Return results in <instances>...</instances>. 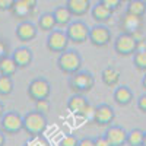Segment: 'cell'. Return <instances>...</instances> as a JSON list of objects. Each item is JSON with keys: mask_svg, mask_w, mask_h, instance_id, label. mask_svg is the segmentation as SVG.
Here are the masks:
<instances>
[{"mask_svg": "<svg viewBox=\"0 0 146 146\" xmlns=\"http://www.w3.org/2000/svg\"><path fill=\"white\" fill-rule=\"evenodd\" d=\"M82 64H83V58H82L80 53L78 50H75V48H67V50L58 54L57 67L60 72L67 76L82 70Z\"/></svg>", "mask_w": 146, "mask_h": 146, "instance_id": "obj_1", "label": "cell"}, {"mask_svg": "<svg viewBox=\"0 0 146 146\" xmlns=\"http://www.w3.org/2000/svg\"><path fill=\"white\" fill-rule=\"evenodd\" d=\"M47 126L48 121L45 114L36 111V110L28 111L23 115V131L31 137H40L41 135H44Z\"/></svg>", "mask_w": 146, "mask_h": 146, "instance_id": "obj_2", "label": "cell"}, {"mask_svg": "<svg viewBox=\"0 0 146 146\" xmlns=\"http://www.w3.org/2000/svg\"><path fill=\"white\" fill-rule=\"evenodd\" d=\"M69 86L73 94H88L95 86V76L88 70H79L70 75Z\"/></svg>", "mask_w": 146, "mask_h": 146, "instance_id": "obj_3", "label": "cell"}, {"mask_svg": "<svg viewBox=\"0 0 146 146\" xmlns=\"http://www.w3.org/2000/svg\"><path fill=\"white\" fill-rule=\"evenodd\" d=\"M113 48H114V51L121 56V57H129V56H133L136 51H137V48H139V44L135 41V38L127 34V32H121L118 34L114 41H113Z\"/></svg>", "mask_w": 146, "mask_h": 146, "instance_id": "obj_4", "label": "cell"}, {"mask_svg": "<svg viewBox=\"0 0 146 146\" xmlns=\"http://www.w3.org/2000/svg\"><path fill=\"white\" fill-rule=\"evenodd\" d=\"M27 95L34 102L38 100L50 98L51 95V85L45 78H35L32 79L27 86Z\"/></svg>", "mask_w": 146, "mask_h": 146, "instance_id": "obj_5", "label": "cell"}, {"mask_svg": "<svg viewBox=\"0 0 146 146\" xmlns=\"http://www.w3.org/2000/svg\"><path fill=\"white\" fill-rule=\"evenodd\" d=\"M113 41V34L105 23H95L89 28V42L96 48H104Z\"/></svg>", "mask_w": 146, "mask_h": 146, "instance_id": "obj_6", "label": "cell"}, {"mask_svg": "<svg viewBox=\"0 0 146 146\" xmlns=\"http://www.w3.org/2000/svg\"><path fill=\"white\" fill-rule=\"evenodd\" d=\"M0 130L5 135H18L23 130V115L18 111H6L0 118Z\"/></svg>", "mask_w": 146, "mask_h": 146, "instance_id": "obj_7", "label": "cell"}, {"mask_svg": "<svg viewBox=\"0 0 146 146\" xmlns=\"http://www.w3.org/2000/svg\"><path fill=\"white\" fill-rule=\"evenodd\" d=\"M64 31L67 34L69 41L73 44H83L89 41V27L80 19L72 21Z\"/></svg>", "mask_w": 146, "mask_h": 146, "instance_id": "obj_8", "label": "cell"}, {"mask_svg": "<svg viewBox=\"0 0 146 146\" xmlns=\"http://www.w3.org/2000/svg\"><path fill=\"white\" fill-rule=\"evenodd\" d=\"M69 38H67V34L64 29L62 28H56L53 31L48 32V36H47V41H45V45H47V50L51 51V53H63L64 50H67V45H69Z\"/></svg>", "mask_w": 146, "mask_h": 146, "instance_id": "obj_9", "label": "cell"}, {"mask_svg": "<svg viewBox=\"0 0 146 146\" xmlns=\"http://www.w3.org/2000/svg\"><path fill=\"white\" fill-rule=\"evenodd\" d=\"M67 110L76 117H88L89 111H92V107L89 100L85 96V94H73L67 100Z\"/></svg>", "mask_w": 146, "mask_h": 146, "instance_id": "obj_10", "label": "cell"}, {"mask_svg": "<svg viewBox=\"0 0 146 146\" xmlns=\"http://www.w3.org/2000/svg\"><path fill=\"white\" fill-rule=\"evenodd\" d=\"M115 118V111L111 105H108L105 102L96 105L92 110V121L96 126L107 127L110 124H113V121Z\"/></svg>", "mask_w": 146, "mask_h": 146, "instance_id": "obj_11", "label": "cell"}, {"mask_svg": "<svg viewBox=\"0 0 146 146\" xmlns=\"http://www.w3.org/2000/svg\"><path fill=\"white\" fill-rule=\"evenodd\" d=\"M104 136L108 140L110 146H124L127 145V130L123 126L110 124L107 126Z\"/></svg>", "mask_w": 146, "mask_h": 146, "instance_id": "obj_12", "label": "cell"}, {"mask_svg": "<svg viewBox=\"0 0 146 146\" xmlns=\"http://www.w3.org/2000/svg\"><path fill=\"white\" fill-rule=\"evenodd\" d=\"M38 27L35 25L34 22L31 21H21L16 28H15V35L16 38L22 42H31L36 38V35H38Z\"/></svg>", "mask_w": 146, "mask_h": 146, "instance_id": "obj_13", "label": "cell"}, {"mask_svg": "<svg viewBox=\"0 0 146 146\" xmlns=\"http://www.w3.org/2000/svg\"><path fill=\"white\" fill-rule=\"evenodd\" d=\"M12 58L15 60V63L19 69H27L32 64V60H34V53L29 47H18L16 50H13V53L10 54Z\"/></svg>", "mask_w": 146, "mask_h": 146, "instance_id": "obj_14", "label": "cell"}, {"mask_svg": "<svg viewBox=\"0 0 146 146\" xmlns=\"http://www.w3.org/2000/svg\"><path fill=\"white\" fill-rule=\"evenodd\" d=\"M143 18L140 16H135V15H130V13H126L121 16L120 19V29L121 32H127V34H131L137 29H143Z\"/></svg>", "mask_w": 146, "mask_h": 146, "instance_id": "obj_15", "label": "cell"}, {"mask_svg": "<svg viewBox=\"0 0 146 146\" xmlns=\"http://www.w3.org/2000/svg\"><path fill=\"white\" fill-rule=\"evenodd\" d=\"M89 13H91V18L95 21V23H107L111 21V18L114 15V10L110 9L108 6H105L104 3L98 2L96 5L92 6Z\"/></svg>", "mask_w": 146, "mask_h": 146, "instance_id": "obj_16", "label": "cell"}, {"mask_svg": "<svg viewBox=\"0 0 146 146\" xmlns=\"http://www.w3.org/2000/svg\"><path fill=\"white\" fill-rule=\"evenodd\" d=\"M66 6L73 15V18H82L88 15L92 9L91 0H66Z\"/></svg>", "mask_w": 146, "mask_h": 146, "instance_id": "obj_17", "label": "cell"}, {"mask_svg": "<svg viewBox=\"0 0 146 146\" xmlns=\"http://www.w3.org/2000/svg\"><path fill=\"white\" fill-rule=\"evenodd\" d=\"M113 100L120 107H127L135 100V94H133V91L127 85H120V86H115L113 92Z\"/></svg>", "mask_w": 146, "mask_h": 146, "instance_id": "obj_18", "label": "cell"}, {"mask_svg": "<svg viewBox=\"0 0 146 146\" xmlns=\"http://www.w3.org/2000/svg\"><path fill=\"white\" fill-rule=\"evenodd\" d=\"M120 70L114 66H107L102 69L101 72V80L105 86L108 88H115L118 86V82H120Z\"/></svg>", "mask_w": 146, "mask_h": 146, "instance_id": "obj_19", "label": "cell"}, {"mask_svg": "<svg viewBox=\"0 0 146 146\" xmlns=\"http://www.w3.org/2000/svg\"><path fill=\"white\" fill-rule=\"evenodd\" d=\"M53 15H54V19H56V23H57V28H62V29H66V27L73 21V15L70 13V10L67 9V6H58L53 10Z\"/></svg>", "mask_w": 146, "mask_h": 146, "instance_id": "obj_20", "label": "cell"}, {"mask_svg": "<svg viewBox=\"0 0 146 146\" xmlns=\"http://www.w3.org/2000/svg\"><path fill=\"white\" fill-rule=\"evenodd\" d=\"M9 12H10V13L13 15L16 19L27 21V19L31 16V13H32L34 10H32L25 2H23V0H15Z\"/></svg>", "mask_w": 146, "mask_h": 146, "instance_id": "obj_21", "label": "cell"}, {"mask_svg": "<svg viewBox=\"0 0 146 146\" xmlns=\"http://www.w3.org/2000/svg\"><path fill=\"white\" fill-rule=\"evenodd\" d=\"M36 27H38V29H41L44 32H50V31L56 29L57 23H56L53 12H45V13L40 15L38 16V22H36Z\"/></svg>", "mask_w": 146, "mask_h": 146, "instance_id": "obj_22", "label": "cell"}, {"mask_svg": "<svg viewBox=\"0 0 146 146\" xmlns=\"http://www.w3.org/2000/svg\"><path fill=\"white\" fill-rule=\"evenodd\" d=\"M19 67L16 66L15 60L12 58V56H6L0 60V75L5 76H15Z\"/></svg>", "mask_w": 146, "mask_h": 146, "instance_id": "obj_23", "label": "cell"}, {"mask_svg": "<svg viewBox=\"0 0 146 146\" xmlns=\"http://www.w3.org/2000/svg\"><path fill=\"white\" fill-rule=\"evenodd\" d=\"M126 13L143 18L146 15V2L145 0H130L126 6Z\"/></svg>", "mask_w": 146, "mask_h": 146, "instance_id": "obj_24", "label": "cell"}, {"mask_svg": "<svg viewBox=\"0 0 146 146\" xmlns=\"http://www.w3.org/2000/svg\"><path fill=\"white\" fill-rule=\"evenodd\" d=\"M15 89V83L12 76L0 75V96H9Z\"/></svg>", "mask_w": 146, "mask_h": 146, "instance_id": "obj_25", "label": "cell"}, {"mask_svg": "<svg viewBox=\"0 0 146 146\" xmlns=\"http://www.w3.org/2000/svg\"><path fill=\"white\" fill-rule=\"evenodd\" d=\"M145 131L142 129H133L127 131V145L129 146H142L143 145Z\"/></svg>", "mask_w": 146, "mask_h": 146, "instance_id": "obj_26", "label": "cell"}, {"mask_svg": "<svg viewBox=\"0 0 146 146\" xmlns=\"http://www.w3.org/2000/svg\"><path fill=\"white\" fill-rule=\"evenodd\" d=\"M133 66L139 72H146V48H139L133 54Z\"/></svg>", "mask_w": 146, "mask_h": 146, "instance_id": "obj_27", "label": "cell"}, {"mask_svg": "<svg viewBox=\"0 0 146 146\" xmlns=\"http://www.w3.org/2000/svg\"><path fill=\"white\" fill-rule=\"evenodd\" d=\"M35 110H36V111H40V113H42V114H47L51 110V101L48 98L35 101Z\"/></svg>", "mask_w": 146, "mask_h": 146, "instance_id": "obj_28", "label": "cell"}, {"mask_svg": "<svg viewBox=\"0 0 146 146\" xmlns=\"http://www.w3.org/2000/svg\"><path fill=\"white\" fill-rule=\"evenodd\" d=\"M78 143H79V139L75 135H66L64 137H62L58 146H78Z\"/></svg>", "mask_w": 146, "mask_h": 146, "instance_id": "obj_29", "label": "cell"}, {"mask_svg": "<svg viewBox=\"0 0 146 146\" xmlns=\"http://www.w3.org/2000/svg\"><path fill=\"white\" fill-rule=\"evenodd\" d=\"M130 35L135 38V41H136L139 45L143 44V42H146V32H145L143 29H137V31H135V32H131Z\"/></svg>", "mask_w": 146, "mask_h": 146, "instance_id": "obj_30", "label": "cell"}, {"mask_svg": "<svg viewBox=\"0 0 146 146\" xmlns=\"http://www.w3.org/2000/svg\"><path fill=\"white\" fill-rule=\"evenodd\" d=\"M101 3H104L105 6H108L110 9H113L114 12L117 9H120V6L123 5V0H100Z\"/></svg>", "mask_w": 146, "mask_h": 146, "instance_id": "obj_31", "label": "cell"}, {"mask_svg": "<svg viewBox=\"0 0 146 146\" xmlns=\"http://www.w3.org/2000/svg\"><path fill=\"white\" fill-rule=\"evenodd\" d=\"M6 56H10V48H9V44L0 38V60Z\"/></svg>", "mask_w": 146, "mask_h": 146, "instance_id": "obj_32", "label": "cell"}, {"mask_svg": "<svg viewBox=\"0 0 146 146\" xmlns=\"http://www.w3.org/2000/svg\"><path fill=\"white\" fill-rule=\"evenodd\" d=\"M136 107H137L139 111H142L143 114H146V94H142L139 98H137Z\"/></svg>", "mask_w": 146, "mask_h": 146, "instance_id": "obj_33", "label": "cell"}, {"mask_svg": "<svg viewBox=\"0 0 146 146\" xmlns=\"http://www.w3.org/2000/svg\"><path fill=\"white\" fill-rule=\"evenodd\" d=\"M78 146H95V140L92 137H82L79 139Z\"/></svg>", "mask_w": 146, "mask_h": 146, "instance_id": "obj_34", "label": "cell"}, {"mask_svg": "<svg viewBox=\"0 0 146 146\" xmlns=\"http://www.w3.org/2000/svg\"><path fill=\"white\" fill-rule=\"evenodd\" d=\"M94 140H95V146H110V143H108V140L105 139L104 135H101V136H98V137H95Z\"/></svg>", "mask_w": 146, "mask_h": 146, "instance_id": "obj_35", "label": "cell"}, {"mask_svg": "<svg viewBox=\"0 0 146 146\" xmlns=\"http://www.w3.org/2000/svg\"><path fill=\"white\" fill-rule=\"evenodd\" d=\"M15 0H0V10H10Z\"/></svg>", "mask_w": 146, "mask_h": 146, "instance_id": "obj_36", "label": "cell"}, {"mask_svg": "<svg viewBox=\"0 0 146 146\" xmlns=\"http://www.w3.org/2000/svg\"><path fill=\"white\" fill-rule=\"evenodd\" d=\"M23 2H25L32 10H35L36 9V5H38V0H23Z\"/></svg>", "mask_w": 146, "mask_h": 146, "instance_id": "obj_37", "label": "cell"}, {"mask_svg": "<svg viewBox=\"0 0 146 146\" xmlns=\"http://www.w3.org/2000/svg\"><path fill=\"white\" fill-rule=\"evenodd\" d=\"M6 145V135L0 130V146H5Z\"/></svg>", "mask_w": 146, "mask_h": 146, "instance_id": "obj_38", "label": "cell"}, {"mask_svg": "<svg viewBox=\"0 0 146 146\" xmlns=\"http://www.w3.org/2000/svg\"><path fill=\"white\" fill-rule=\"evenodd\" d=\"M6 113V110H5V104L2 102V101H0V118H2L3 117V114Z\"/></svg>", "mask_w": 146, "mask_h": 146, "instance_id": "obj_39", "label": "cell"}, {"mask_svg": "<svg viewBox=\"0 0 146 146\" xmlns=\"http://www.w3.org/2000/svg\"><path fill=\"white\" fill-rule=\"evenodd\" d=\"M142 86H143V89L146 91V72H145V76L142 78Z\"/></svg>", "mask_w": 146, "mask_h": 146, "instance_id": "obj_40", "label": "cell"}, {"mask_svg": "<svg viewBox=\"0 0 146 146\" xmlns=\"http://www.w3.org/2000/svg\"><path fill=\"white\" fill-rule=\"evenodd\" d=\"M142 146H146V131H145V137H143V145Z\"/></svg>", "mask_w": 146, "mask_h": 146, "instance_id": "obj_41", "label": "cell"}, {"mask_svg": "<svg viewBox=\"0 0 146 146\" xmlns=\"http://www.w3.org/2000/svg\"><path fill=\"white\" fill-rule=\"evenodd\" d=\"M123 2H130V0H123Z\"/></svg>", "mask_w": 146, "mask_h": 146, "instance_id": "obj_42", "label": "cell"}]
</instances>
